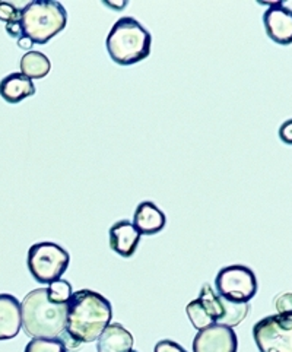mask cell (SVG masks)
Here are the masks:
<instances>
[{"instance_id":"cell-9","label":"cell","mask_w":292,"mask_h":352,"mask_svg":"<svg viewBox=\"0 0 292 352\" xmlns=\"http://www.w3.org/2000/svg\"><path fill=\"white\" fill-rule=\"evenodd\" d=\"M267 37L280 45L292 44V10L278 2L269 8L263 15Z\"/></svg>"},{"instance_id":"cell-5","label":"cell","mask_w":292,"mask_h":352,"mask_svg":"<svg viewBox=\"0 0 292 352\" xmlns=\"http://www.w3.org/2000/svg\"><path fill=\"white\" fill-rule=\"evenodd\" d=\"M69 263V253L56 243H37L28 250V269L32 278L40 284L50 285L56 283L67 271Z\"/></svg>"},{"instance_id":"cell-7","label":"cell","mask_w":292,"mask_h":352,"mask_svg":"<svg viewBox=\"0 0 292 352\" xmlns=\"http://www.w3.org/2000/svg\"><path fill=\"white\" fill-rule=\"evenodd\" d=\"M218 296L234 302H249L257 292V279L250 267L232 265L222 267L215 278Z\"/></svg>"},{"instance_id":"cell-11","label":"cell","mask_w":292,"mask_h":352,"mask_svg":"<svg viewBox=\"0 0 292 352\" xmlns=\"http://www.w3.org/2000/svg\"><path fill=\"white\" fill-rule=\"evenodd\" d=\"M140 236H155L167 224V217L154 202H140L135 209L133 222Z\"/></svg>"},{"instance_id":"cell-13","label":"cell","mask_w":292,"mask_h":352,"mask_svg":"<svg viewBox=\"0 0 292 352\" xmlns=\"http://www.w3.org/2000/svg\"><path fill=\"white\" fill-rule=\"evenodd\" d=\"M135 339L120 323H110L97 339L98 352H131Z\"/></svg>"},{"instance_id":"cell-2","label":"cell","mask_w":292,"mask_h":352,"mask_svg":"<svg viewBox=\"0 0 292 352\" xmlns=\"http://www.w3.org/2000/svg\"><path fill=\"white\" fill-rule=\"evenodd\" d=\"M22 329L32 339L58 338L66 331L67 302L50 301L49 289L37 288L21 302Z\"/></svg>"},{"instance_id":"cell-20","label":"cell","mask_w":292,"mask_h":352,"mask_svg":"<svg viewBox=\"0 0 292 352\" xmlns=\"http://www.w3.org/2000/svg\"><path fill=\"white\" fill-rule=\"evenodd\" d=\"M47 289H49L50 301L57 302V304H66L74 294L72 285H70L65 279L56 280V283L50 284Z\"/></svg>"},{"instance_id":"cell-16","label":"cell","mask_w":292,"mask_h":352,"mask_svg":"<svg viewBox=\"0 0 292 352\" xmlns=\"http://www.w3.org/2000/svg\"><path fill=\"white\" fill-rule=\"evenodd\" d=\"M199 301L202 302L209 318L212 319L214 323H219L221 319L224 318V306H222L221 297L214 291V288L209 284H205L201 288V294H199Z\"/></svg>"},{"instance_id":"cell-1","label":"cell","mask_w":292,"mask_h":352,"mask_svg":"<svg viewBox=\"0 0 292 352\" xmlns=\"http://www.w3.org/2000/svg\"><path fill=\"white\" fill-rule=\"evenodd\" d=\"M111 319V302L96 291L79 289L67 301L66 331L82 344L97 341Z\"/></svg>"},{"instance_id":"cell-8","label":"cell","mask_w":292,"mask_h":352,"mask_svg":"<svg viewBox=\"0 0 292 352\" xmlns=\"http://www.w3.org/2000/svg\"><path fill=\"white\" fill-rule=\"evenodd\" d=\"M238 338L232 327L212 324L199 331L193 339V352H237Z\"/></svg>"},{"instance_id":"cell-27","label":"cell","mask_w":292,"mask_h":352,"mask_svg":"<svg viewBox=\"0 0 292 352\" xmlns=\"http://www.w3.org/2000/svg\"><path fill=\"white\" fill-rule=\"evenodd\" d=\"M131 352H136V351H135V349H132V351H131Z\"/></svg>"},{"instance_id":"cell-14","label":"cell","mask_w":292,"mask_h":352,"mask_svg":"<svg viewBox=\"0 0 292 352\" xmlns=\"http://www.w3.org/2000/svg\"><path fill=\"white\" fill-rule=\"evenodd\" d=\"M35 94L34 82L22 74L14 72L0 80V97L9 104H18Z\"/></svg>"},{"instance_id":"cell-23","label":"cell","mask_w":292,"mask_h":352,"mask_svg":"<svg viewBox=\"0 0 292 352\" xmlns=\"http://www.w3.org/2000/svg\"><path fill=\"white\" fill-rule=\"evenodd\" d=\"M57 339L65 345V348L67 349V352H69V351L78 352V351L82 348V345H84L80 341H78L76 338H74L72 335H70L67 331H65Z\"/></svg>"},{"instance_id":"cell-15","label":"cell","mask_w":292,"mask_h":352,"mask_svg":"<svg viewBox=\"0 0 292 352\" xmlns=\"http://www.w3.org/2000/svg\"><path fill=\"white\" fill-rule=\"evenodd\" d=\"M19 67L21 74L28 79H43L50 74L52 62L44 53L31 50L21 57Z\"/></svg>"},{"instance_id":"cell-12","label":"cell","mask_w":292,"mask_h":352,"mask_svg":"<svg viewBox=\"0 0 292 352\" xmlns=\"http://www.w3.org/2000/svg\"><path fill=\"white\" fill-rule=\"evenodd\" d=\"M21 329V302L14 296L0 294V341L14 339Z\"/></svg>"},{"instance_id":"cell-10","label":"cell","mask_w":292,"mask_h":352,"mask_svg":"<svg viewBox=\"0 0 292 352\" xmlns=\"http://www.w3.org/2000/svg\"><path fill=\"white\" fill-rule=\"evenodd\" d=\"M110 249L122 257H132L140 241V234L131 221H117L109 231Z\"/></svg>"},{"instance_id":"cell-24","label":"cell","mask_w":292,"mask_h":352,"mask_svg":"<svg viewBox=\"0 0 292 352\" xmlns=\"http://www.w3.org/2000/svg\"><path fill=\"white\" fill-rule=\"evenodd\" d=\"M154 352H187L180 344L170 341V339H164V341H159L155 348Z\"/></svg>"},{"instance_id":"cell-21","label":"cell","mask_w":292,"mask_h":352,"mask_svg":"<svg viewBox=\"0 0 292 352\" xmlns=\"http://www.w3.org/2000/svg\"><path fill=\"white\" fill-rule=\"evenodd\" d=\"M0 21L8 23H14L21 21V9L14 3L0 2Z\"/></svg>"},{"instance_id":"cell-26","label":"cell","mask_w":292,"mask_h":352,"mask_svg":"<svg viewBox=\"0 0 292 352\" xmlns=\"http://www.w3.org/2000/svg\"><path fill=\"white\" fill-rule=\"evenodd\" d=\"M32 41H30L28 38H21L18 40V47H21L22 50H30L31 52V47H32Z\"/></svg>"},{"instance_id":"cell-22","label":"cell","mask_w":292,"mask_h":352,"mask_svg":"<svg viewBox=\"0 0 292 352\" xmlns=\"http://www.w3.org/2000/svg\"><path fill=\"white\" fill-rule=\"evenodd\" d=\"M275 309L278 314L292 313V292H285V294H280L279 297H276Z\"/></svg>"},{"instance_id":"cell-3","label":"cell","mask_w":292,"mask_h":352,"mask_svg":"<svg viewBox=\"0 0 292 352\" xmlns=\"http://www.w3.org/2000/svg\"><path fill=\"white\" fill-rule=\"evenodd\" d=\"M105 45L115 65L132 66L150 54L152 37L135 18L123 16L111 27Z\"/></svg>"},{"instance_id":"cell-25","label":"cell","mask_w":292,"mask_h":352,"mask_svg":"<svg viewBox=\"0 0 292 352\" xmlns=\"http://www.w3.org/2000/svg\"><path fill=\"white\" fill-rule=\"evenodd\" d=\"M279 138L287 145H292V119L282 123L279 127Z\"/></svg>"},{"instance_id":"cell-17","label":"cell","mask_w":292,"mask_h":352,"mask_svg":"<svg viewBox=\"0 0 292 352\" xmlns=\"http://www.w3.org/2000/svg\"><path fill=\"white\" fill-rule=\"evenodd\" d=\"M221 300H222V306H224V318L221 319L218 324H224L228 327L238 326L249 316L250 313L249 302H234L222 297Z\"/></svg>"},{"instance_id":"cell-6","label":"cell","mask_w":292,"mask_h":352,"mask_svg":"<svg viewBox=\"0 0 292 352\" xmlns=\"http://www.w3.org/2000/svg\"><path fill=\"white\" fill-rule=\"evenodd\" d=\"M253 338L259 352H292V313L263 318L254 324Z\"/></svg>"},{"instance_id":"cell-19","label":"cell","mask_w":292,"mask_h":352,"mask_svg":"<svg viewBox=\"0 0 292 352\" xmlns=\"http://www.w3.org/2000/svg\"><path fill=\"white\" fill-rule=\"evenodd\" d=\"M25 352H67L65 345L57 338L32 339L25 346Z\"/></svg>"},{"instance_id":"cell-18","label":"cell","mask_w":292,"mask_h":352,"mask_svg":"<svg viewBox=\"0 0 292 352\" xmlns=\"http://www.w3.org/2000/svg\"><path fill=\"white\" fill-rule=\"evenodd\" d=\"M186 313H187V316H189V320L192 322L193 327H196L197 331L206 329V327L215 324L212 322V319L209 318V314L206 313L205 307L202 306V302L199 301V298H196V300H193V301L187 304Z\"/></svg>"},{"instance_id":"cell-4","label":"cell","mask_w":292,"mask_h":352,"mask_svg":"<svg viewBox=\"0 0 292 352\" xmlns=\"http://www.w3.org/2000/svg\"><path fill=\"white\" fill-rule=\"evenodd\" d=\"M67 12L56 0H34L21 9L22 38L47 44L66 28Z\"/></svg>"}]
</instances>
